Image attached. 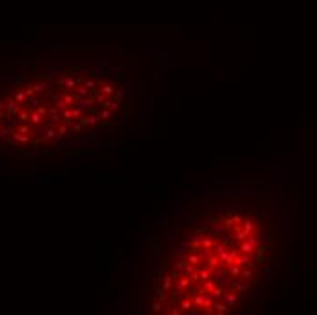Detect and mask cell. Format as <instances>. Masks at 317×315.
Here are the masks:
<instances>
[{
	"label": "cell",
	"mask_w": 317,
	"mask_h": 315,
	"mask_svg": "<svg viewBox=\"0 0 317 315\" xmlns=\"http://www.w3.org/2000/svg\"><path fill=\"white\" fill-rule=\"evenodd\" d=\"M228 275H230V272H228V268H217L215 270V273H213V280L219 284V286H222L224 282H228Z\"/></svg>",
	"instance_id": "1"
},
{
	"label": "cell",
	"mask_w": 317,
	"mask_h": 315,
	"mask_svg": "<svg viewBox=\"0 0 317 315\" xmlns=\"http://www.w3.org/2000/svg\"><path fill=\"white\" fill-rule=\"evenodd\" d=\"M206 266L211 268V270H217V268L221 266V259H219V255H211V251H210V253H206Z\"/></svg>",
	"instance_id": "2"
},
{
	"label": "cell",
	"mask_w": 317,
	"mask_h": 315,
	"mask_svg": "<svg viewBox=\"0 0 317 315\" xmlns=\"http://www.w3.org/2000/svg\"><path fill=\"white\" fill-rule=\"evenodd\" d=\"M130 88H131V86H130V82H124V84H122V86L119 88V91L115 89V93H113V97H115L117 100H120L122 97H128V95H130Z\"/></svg>",
	"instance_id": "3"
},
{
	"label": "cell",
	"mask_w": 317,
	"mask_h": 315,
	"mask_svg": "<svg viewBox=\"0 0 317 315\" xmlns=\"http://www.w3.org/2000/svg\"><path fill=\"white\" fill-rule=\"evenodd\" d=\"M78 107L82 111H93V100L91 99H86V97H80L78 99Z\"/></svg>",
	"instance_id": "4"
},
{
	"label": "cell",
	"mask_w": 317,
	"mask_h": 315,
	"mask_svg": "<svg viewBox=\"0 0 317 315\" xmlns=\"http://www.w3.org/2000/svg\"><path fill=\"white\" fill-rule=\"evenodd\" d=\"M100 120H102V118H100V115H89V117L82 118V124H84V126H97Z\"/></svg>",
	"instance_id": "5"
},
{
	"label": "cell",
	"mask_w": 317,
	"mask_h": 315,
	"mask_svg": "<svg viewBox=\"0 0 317 315\" xmlns=\"http://www.w3.org/2000/svg\"><path fill=\"white\" fill-rule=\"evenodd\" d=\"M190 277H186V275H179V279H177V282H175V286H177V290H188V286H190Z\"/></svg>",
	"instance_id": "6"
},
{
	"label": "cell",
	"mask_w": 317,
	"mask_h": 315,
	"mask_svg": "<svg viewBox=\"0 0 317 315\" xmlns=\"http://www.w3.org/2000/svg\"><path fill=\"white\" fill-rule=\"evenodd\" d=\"M197 272H199V277L202 282L206 279H211V268H208V266H201V268H197Z\"/></svg>",
	"instance_id": "7"
},
{
	"label": "cell",
	"mask_w": 317,
	"mask_h": 315,
	"mask_svg": "<svg viewBox=\"0 0 317 315\" xmlns=\"http://www.w3.org/2000/svg\"><path fill=\"white\" fill-rule=\"evenodd\" d=\"M195 270H197V266H195V264H191V262H186V264H184V268L180 270V273H179V275H186V277H190V275H191V273H193Z\"/></svg>",
	"instance_id": "8"
},
{
	"label": "cell",
	"mask_w": 317,
	"mask_h": 315,
	"mask_svg": "<svg viewBox=\"0 0 317 315\" xmlns=\"http://www.w3.org/2000/svg\"><path fill=\"white\" fill-rule=\"evenodd\" d=\"M224 301L228 302V306H235V302H237V295L233 293V291H224Z\"/></svg>",
	"instance_id": "9"
},
{
	"label": "cell",
	"mask_w": 317,
	"mask_h": 315,
	"mask_svg": "<svg viewBox=\"0 0 317 315\" xmlns=\"http://www.w3.org/2000/svg\"><path fill=\"white\" fill-rule=\"evenodd\" d=\"M193 306H197V308H202L204 306V291L202 293H195V297H193Z\"/></svg>",
	"instance_id": "10"
},
{
	"label": "cell",
	"mask_w": 317,
	"mask_h": 315,
	"mask_svg": "<svg viewBox=\"0 0 317 315\" xmlns=\"http://www.w3.org/2000/svg\"><path fill=\"white\" fill-rule=\"evenodd\" d=\"M179 308H180V312H190L191 308H193V302L190 301V299H184V301H180V304H179Z\"/></svg>",
	"instance_id": "11"
},
{
	"label": "cell",
	"mask_w": 317,
	"mask_h": 315,
	"mask_svg": "<svg viewBox=\"0 0 317 315\" xmlns=\"http://www.w3.org/2000/svg\"><path fill=\"white\" fill-rule=\"evenodd\" d=\"M186 295H188L186 288H184V290H177L175 293H173V301H175V302H180V301H184V299H186Z\"/></svg>",
	"instance_id": "12"
},
{
	"label": "cell",
	"mask_w": 317,
	"mask_h": 315,
	"mask_svg": "<svg viewBox=\"0 0 317 315\" xmlns=\"http://www.w3.org/2000/svg\"><path fill=\"white\" fill-rule=\"evenodd\" d=\"M253 249H255V246H253V244H250L248 241H243V244H241V251H243V253L250 255V253H253Z\"/></svg>",
	"instance_id": "13"
},
{
	"label": "cell",
	"mask_w": 317,
	"mask_h": 315,
	"mask_svg": "<svg viewBox=\"0 0 317 315\" xmlns=\"http://www.w3.org/2000/svg\"><path fill=\"white\" fill-rule=\"evenodd\" d=\"M100 86H102V88H100V91L104 93L106 97H109V95L113 97V93H115V88H113L111 84H100Z\"/></svg>",
	"instance_id": "14"
},
{
	"label": "cell",
	"mask_w": 317,
	"mask_h": 315,
	"mask_svg": "<svg viewBox=\"0 0 317 315\" xmlns=\"http://www.w3.org/2000/svg\"><path fill=\"white\" fill-rule=\"evenodd\" d=\"M199 249H202L201 248V237H193L191 239V246H190V251H199Z\"/></svg>",
	"instance_id": "15"
},
{
	"label": "cell",
	"mask_w": 317,
	"mask_h": 315,
	"mask_svg": "<svg viewBox=\"0 0 317 315\" xmlns=\"http://www.w3.org/2000/svg\"><path fill=\"white\" fill-rule=\"evenodd\" d=\"M177 253H179V259H182L186 253H190V248H188V244H186V242L179 244V248H177Z\"/></svg>",
	"instance_id": "16"
},
{
	"label": "cell",
	"mask_w": 317,
	"mask_h": 315,
	"mask_svg": "<svg viewBox=\"0 0 317 315\" xmlns=\"http://www.w3.org/2000/svg\"><path fill=\"white\" fill-rule=\"evenodd\" d=\"M173 288V277H164V280H162V290L164 291H168V290H172Z\"/></svg>",
	"instance_id": "17"
},
{
	"label": "cell",
	"mask_w": 317,
	"mask_h": 315,
	"mask_svg": "<svg viewBox=\"0 0 317 315\" xmlns=\"http://www.w3.org/2000/svg\"><path fill=\"white\" fill-rule=\"evenodd\" d=\"M215 286H217V282H215V280H213V279H206V280H204V291H208V293H211Z\"/></svg>",
	"instance_id": "18"
},
{
	"label": "cell",
	"mask_w": 317,
	"mask_h": 315,
	"mask_svg": "<svg viewBox=\"0 0 317 315\" xmlns=\"http://www.w3.org/2000/svg\"><path fill=\"white\" fill-rule=\"evenodd\" d=\"M213 308H215V312H217V313H226V312L230 310V306H228V304H222V302H219V304H215Z\"/></svg>",
	"instance_id": "19"
},
{
	"label": "cell",
	"mask_w": 317,
	"mask_h": 315,
	"mask_svg": "<svg viewBox=\"0 0 317 315\" xmlns=\"http://www.w3.org/2000/svg\"><path fill=\"white\" fill-rule=\"evenodd\" d=\"M88 93H89V89H88L84 84H80V86L77 88V95H78V97H88Z\"/></svg>",
	"instance_id": "20"
},
{
	"label": "cell",
	"mask_w": 317,
	"mask_h": 315,
	"mask_svg": "<svg viewBox=\"0 0 317 315\" xmlns=\"http://www.w3.org/2000/svg\"><path fill=\"white\" fill-rule=\"evenodd\" d=\"M211 295H213V297H215V299H221V297H222V295H224V290H222V288H221V286H219V284H217V286H215V288H213V291H211Z\"/></svg>",
	"instance_id": "21"
},
{
	"label": "cell",
	"mask_w": 317,
	"mask_h": 315,
	"mask_svg": "<svg viewBox=\"0 0 317 315\" xmlns=\"http://www.w3.org/2000/svg\"><path fill=\"white\" fill-rule=\"evenodd\" d=\"M166 313H168V315H179V313H180V308H179L177 304H172V306L166 310Z\"/></svg>",
	"instance_id": "22"
},
{
	"label": "cell",
	"mask_w": 317,
	"mask_h": 315,
	"mask_svg": "<svg viewBox=\"0 0 317 315\" xmlns=\"http://www.w3.org/2000/svg\"><path fill=\"white\" fill-rule=\"evenodd\" d=\"M82 126H84V124H82V120H77V122H73V124H71V128H73V131H75V133H82Z\"/></svg>",
	"instance_id": "23"
},
{
	"label": "cell",
	"mask_w": 317,
	"mask_h": 315,
	"mask_svg": "<svg viewBox=\"0 0 317 315\" xmlns=\"http://www.w3.org/2000/svg\"><path fill=\"white\" fill-rule=\"evenodd\" d=\"M243 222H244V230H246V233L250 235V233L255 230V224H253L251 220H243Z\"/></svg>",
	"instance_id": "24"
},
{
	"label": "cell",
	"mask_w": 317,
	"mask_h": 315,
	"mask_svg": "<svg viewBox=\"0 0 317 315\" xmlns=\"http://www.w3.org/2000/svg\"><path fill=\"white\" fill-rule=\"evenodd\" d=\"M71 115H73V118H77V120H82V118H80V117H82V109H80L78 106H77L75 109H71Z\"/></svg>",
	"instance_id": "25"
},
{
	"label": "cell",
	"mask_w": 317,
	"mask_h": 315,
	"mask_svg": "<svg viewBox=\"0 0 317 315\" xmlns=\"http://www.w3.org/2000/svg\"><path fill=\"white\" fill-rule=\"evenodd\" d=\"M62 84H64L66 88H70V89H73V88L77 86V80H73V78H64V80H62Z\"/></svg>",
	"instance_id": "26"
},
{
	"label": "cell",
	"mask_w": 317,
	"mask_h": 315,
	"mask_svg": "<svg viewBox=\"0 0 317 315\" xmlns=\"http://www.w3.org/2000/svg\"><path fill=\"white\" fill-rule=\"evenodd\" d=\"M204 306H213V297L208 291H204Z\"/></svg>",
	"instance_id": "27"
},
{
	"label": "cell",
	"mask_w": 317,
	"mask_h": 315,
	"mask_svg": "<svg viewBox=\"0 0 317 315\" xmlns=\"http://www.w3.org/2000/svg\"><path fill=\"white\" fill-rule=\"evenodd\" d=\"M184 264H186V261H182V259H179V261H177L175 264H173V270H175V272H179V273H180V270H182V268H184Z\"/></svg>",
	"instance_id": "28"
},
{
	"label": "cell",
	"mask_w": 317,
	"mask_h": 315,
	"mask_svg": "<svg viewBox=\"0 0 317 315\" xmlns=\"http://www.w3.org/2000/svg\"><path fill=\"white\" fill-rule=\"evenodd\" d=\"M99 115H100V118H106V120H108V118H111V109H109V107H104Z\"/></svg>",
	"instance_id": "29"
},
{
	"label": "cell",
	"mask_w": 317,
	"mask_h": 315,
	"mask_svg": "<svg viewBox=\"0 0 317 315\" xmlns=\"http://www.w3.org/2000/svg\"><path fill=\"white\" fill-rule=\"evenodd\" d=\"M95 102H99V104L102 106L106 102V95L104 93H97V95H95Z\"/></svg>",
	"instance_id": "30"
},
{
	"label": "cell",
	"mask_w": 317,
	"mask_h": 315,
	"mask_svg": "<svg viewBox=\"0 0 317 315\" xmlns=\"http://www.w3.org/2000/svg\"><path fill=\"white\" fill-rule=\"evenodd\" d=\"M157 301H159V302H164V301H166V293H164V290H159V291H157Z\"/></svg>",
	"instance_id": "31"
},
{
	"label": "cell",
	"mask_w": 317,
	"mask_h": 315,
	"mask_svg": "<svg viewBox=\"0 0 317 315\" xmlns=\"http://www.w3.org/2000/svg\"><path fill=\"white\" fill-rule=\"evenodd\" d=\"M84 86H86L88 89H95V88H97V82H95V80H86Z\"/></svg>",
	"instance_id": "32"
},
{
	"label": "cell",
	"mask_w": 317,
	"mask_h": 315,
	"mask_svg": "<svg viewBox=\"0 0 317 315\" xmlns=\"http://www.w3.org/2000/svg\"><path fill=\"white\" fill-rule=\"evenodd\" d=\"M62 99H64V100L68 102V106H70V104H73V102H75V99H73L71 95H68V93H62Z\"/></svg>",
	"instance_id": "33"
},
{
	"label": "cell",
	"mask_w": 317,
	"mask_h": 315,
	"mask_svg": "<svg viewBox=\"0 0 317 315\" xmlns=\"http://www.w3.org/2000/svg\"><path fill=\"white\" fill-rule=\"evenodd\" d=\"M190 280H191V282H197V280H201V277H199V272H197V270H195V272H193V273L190 275Z\"/></svg>",
	"instance_id": "34"
},
{
	"label": "cell",
	"mask_w": 317,
	"mask_h": 315,
	"mask_svg": "<svg viewBox=\"0 0 317 315\" xmlns=\"http://www.w3.org/2000/svg\"><path fill=\"white\" fill-rule=\"evenodd\" d=\"M151 308H153V312H160V310H162V302H159V301H157V302H153V306H151Z\"/></svg>",
	"instance_id": "35"
},
{
	"label": "cell",
	"mask_w": 317,
	"mask_h": 315,
	"mask_svg": "<svg viewBox=\"0 0 317 315\" xmlns=\"http://www.w3.org/2000/svg\"><path fill=\"white\" fill-rule=\"evenodd\" d=\"M53 137H55V131H53V129H47V131H46V137H44V139H46V140H51Z\"/></svg>",
	"instance_id": "36"
},
{
	"label": "cell",
	"mask_w": 317,
	"mask_h": 315,
	"mask_svg": "<svg viewBox=\"0 0 317 315\" xmlns=\"http://www.w3.org/2000/svg\"><path fill=\"white\" fill-rule=\"evenodd\" d=\"M62 117H64L66 120H71V118H73V115H71V111H70V109H64V113H62Z\"/></svg>",
	"instance_id": "37"
},
{
	"label": "cell",
	"mask_w": 317,
	"mask_h": 315,
	"mask_svg": "<svg viewBox=\"0 0 317 315\" xmlns=\"http://www.w3.org/2000/svg\"><path fill=\"white\" fill-rule=\"evenodd\" d=\"M202 312H204V313H213V312H215V308H213V306H202Z\"/></svg>",
	"instance_id": "38"
},
{
	"label": "cell",
	"mask_w": 317,
	"mask_h": 315,
	"mask_svg": "<svg viewBox=\"0 0 317 315\" xmlns=\"http://www.w3.org/2000/svg\"><path fill=\"white\" fill-rule=\"evenodd\" d=\"M68 129H70V128H68V124H64V126H60L58 133H60V135H68Z\"/></svg>",
	"instance_id": "39"
},
{
	"label": "cell",
	"mask_w": 317,
	"mask_h": 315,
	"mask_svg": "<svg viewBox=\"0 0 317 315\" xmlns=\"http://www.w3.org/2000/svg\"><path fill=\"white\" fill-rule=\"evenodd\" d=\"M26 100V93H18L17 95V102H24Z\"/></svg>",
	"instance_id": "40"
},
{
	"label": "cell",
	"mask_w": 317,
	"mask_h": 315,
	"mask_svg": "<svg viewBox=\"0 0 317 315\" xmlns=\"http://www.w3.org/2000/svg\"><path fill=\"white\" fill-rule=\"evenodd\" d=\"M68 106V102L64 100V99H60V100H57V107H66Z\"/></svg>",
	"instance_id": "41"
},
{
	"label": "cell",
	"mask_w": 317,
	"mask_h": 315,
	"mask_svg": "<svg viewBox=\"0 0 317 315\" xmlns=\"http://www.w3.org/2000/svg\"><path fill=\"white\" fill-rule=\"evenodd\" d=\"M40 120H42V117H40V113H35V115H33V122H40Z\"/></svg>",
	"instance_id": "42"
},
{
	"label": "cell",
	"mask_w": 317,
	"mask_h": 315,
	"mask_svg": "<svg viewBox=\"0 0 317 315\" xmlns=\"http://www.w3.org/2000/svg\"><path fill=\"white\" fill-rule=\"evenodd\" d=\"M243 277H251V272H250V270H244V272H243Z\"/></svg>",
	"instance_id": "43"
},
{
	"label": "cell",
	"mask_w": 317,
	"mask_h": 315,
	"mask_svg": "<svg viewBox=\"0 0 317 315\" xmlns=\"http://www.w3.org/2000/svg\"><path fill=\"white\" fill-rule=\"evenodd\" d=\"M199 312H201V308H199V310H190L188 313H191V315H199Z\"/></svg>",
	"instance_id": "44"
},
{
	"label": "cell",
	"mask_w": 317,
	"mask_h": 315,
	"mask_svg": "<svg viewBox=\"0 0 317 315\" xmlns=\"http://www.w3.org/2000/svg\"><path fill=\"white\" fill-rule=\"evenodd\" d=\"M0 109H2V102H0Z\"/></svg>",
	"instance_id": "45"
}]
</instances>
